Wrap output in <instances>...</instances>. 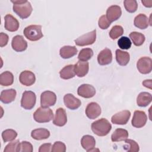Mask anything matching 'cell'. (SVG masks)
Instances as JSON below:
<instances>
[{
	"label": "cell",
	"mask_w": 152,
	"mask_h": 152,
	"mask_svg": "<svg viewBox=\"0 0 152 152\" xmlns=\"http://www.w3.org/2000/svg\"><path fill=\"white\" fill-rule=\"evenodd\" d=\"M125 145L124 146V148L128 152H137L140 150V147L138 143L134 140L130 139L125 140Z\"/></svg>",
	"instance_id": "32"
},
{
	"label": "cell",
	"mask_w": 152,
	"mask_h": 152,
	"mask_svg": "<svg viewBox=\"0 0 152 152\" xmlns=\"http://www.w3.org/2000/svg\"><path fill=\"white\" fill-rule=\"evenodd\" d=\"M124 33V28L122 26L116 25L114 26L109 31V36L113 40L121 36Z\"/></svg>",
	"instance_id": "35"
},
{
	"label": "cell",
	"mask_w": 152,
	"mask_h": 152,
	"mask_svg": "<svg viewBox=\"0 0 152 152\" xmlns=\"http://www.w3.org/2000/svg\"><path fill=\"white\" fill-rule=\"evenodd\" d=\"M36 96L31 91H25L23 93L21 100V106L26 110H30L33 108L36 104Z\"/></svg>",
	"instance_id": "5"
},
{
	"label": "cell",
	"mask_w": 152,
	"mask_h": 152,
	"mask_svg": "<svg viewBox=\"0 0 152 152\" xmlns=\"http://www.w3.org/2000/svg\"><path fill=\"white\" fill-rule=\"evenodd\" d=\"M11 2L13 3L14 12L21 18L25 19L30 15L33 8L30 2L26 0H11Z\"/></svg>",
	"instance_id": "1"
},
{
	"label": "cell",
	"mask_w": 152,
	"mask_h": 152,
	"mask_svg": "<svg viewBox=\"0 0 152 152\" xmlns=\"http://www.w3.org/2000/svg\"><path fill=\"white\" fill-rule=\"evenodd\" d=\"M128 137V131L122 128H117L111 135V140L113 142H118L126 140Z\"/></svg>",
	"instance_id": "29"
},
{
	"label": "cell",
	"mask_w": 152,
	"mask_h": 152,
	"mask_svg": "<svg viewBox=\"0 0 152 152\" xmlns=\"http://www.w3.org/2000/svg\"><path fill=\"white\" fill-rule=\"evenodd\" d=\"M111 22L107 19L106 15H102L98 21V25L99 27L103 30L107 29L110 25Z\"/></svg>",
	"instance_id": "40"
},
{
	"label": "cell",
	"mask_w": 152,
	"mask_h": 152,
	"mask_svg": "<svg viewBox=\"0 0 152 152\" xmlns=\"http://www.w3.org/2000/svg\"><path fill=\"white\" fill-rule=\"evenodd\" d=\"M122 14L121 8L118 5H111L106 11V17L112 23L119 19Z\"/></svg>",
	"instance_id": "19"
},
{
	"label": "cell",
	"mask_w": 152,
	"mask_h": 152,
	"mask_svg": "<svg viewBox=\"0 0 152 152\" xmlns=\"http://www.w3.org/2000/svg\"><path fill=\"white\" fill-rule=\"evenodd\" d=\"M56 102V96L51 91H45L40 96V105L42 107H49L53 106Z\"/></svg>",
	"instance_id": "8"
},
{
	"label": "cell",
	"mask_w": 152,
	"mask_h": 152,
	"mask_svg": "<svg viewBox=\"0 0 152 152\" xmlns=\"http://www.w3.org/2000/svg\"><path fill=\"white\" fill-rule=\"evenodd\" d=\"M116 60L119 65L121 66L126 65L130 59V55L128 52L122 51L120 49L116 50Z\"/></svg>",
	"instance_id": "27"
},
{
	"label": "cell",
	"mask_w": 152,
	"mask_h": 152,
	"mask_svg": "<svg viewBox=\"0 0 152 152\" xmlns=\"http://www.w3.org/2000/svg\"><path fill=\"white\" fill-rule=\"evenodd\" d=\"M137 68L142 74L150 73L152 69V59L147 56L141 57L137 62Z\"/></svg>",
	"instance_id": "7"
},
{
	"label": "cell",
	"mask_w": 152,
	"mask_h": 152,
	"mask_svg": "<svg viewBox=\"0 0 152 152\" xmlns=\"http://www.w3.org/2000/svg\"><path fill=\"white\" fill-rule=\"evenodd\" d=\"M130 116L131 112L129 110H122L112 116L111 122L116 125H125L128 122Z\"/></svg>",
	"instance_id": "10"
},
{
	"label": "cell",
	"mask_w": 152,
	"mask_h": 152,
	"mask_svg": "<svg viewBox=\"0 0 152 152\" xmlns=\"http://www.w3.org/2000/svg\"><path fill=\"white\" fill-rule=\"evenodd\" d=\"M112 61V53L110 49L105 48L98 54L97 62L100 65H106L111 63Z\"/></svg>",
	"instance_id": "17"
},
{
	"label": "cell",
	"mask_w": 152,
	"mask_h": 152,
	"mask_svg": "<svg viewBox=\"0 0 152 152\" xmlns=\"http://www.w3.org/2000/svg\"><path fill=\"white\" fill-rule=\"evenodd\" d=\"M89 64L87 61H78L74 65V71L78 77H84L88 72Z\"/></svg>",
	"instance_id": "20"
},
{
	"label": "cell",
	"mask_w": 152,
	"mask_h": 152,
	"mask_svg": "<svg viewBox=\"0 0 152 152\" xmlns=\"http://www.w3.org/2000/svg\"><path fill=\"white\" fill-rule=\"evenodd\" d=\"M93 55V51L91 48L82 49L79 52L78 58L81 61H87Z\"/></svg>",
	"instance_id": "33"
},
{
	"label": "cell",
	"mask_w": 152,
	"mask_h": 152,
	"mask_svg": "<svg viewBox=\"0 0 152 152\" xmlns=\"http://www.w3.org/2000/svg\"><path fill=\"white\" fill-rule=\"evenodd\" d=\"M64 102L65 106L71 110H75L78 109L81 104L80 100L76 98L71 93L66 94L64 96Z\"/></svg>",
	"instance_id": "13"
},
{
	"label": "cell",
	"mask_w": 152,
	"mask_h": 152,
	"mask_svg": "<svg viewBox=\"0 0 152 152\" xmlns=\"http://www.w3.org/2000/svg\"><path fill=\"white\" fill-rule=\"evenodd\" d=\"M17 136V133L15 131L11 129H5L2 132V138L4 142H8L13 141Z\"/></svg>",
	"instance_id": "34"
},
{
	"label": "cell",
	"mask_w": 152,
	"mask_h": 152,
	"mask_svg": "<svg viewBox=\"0 0 152 152\" xmlns=\"http://www.w3.org/2000/svg\"><path fill=\"white\" fill-rule=\"evenodd\" d=\"M78 52L77 49L74 46H64L60 49L59 54L63 59H69L75 56Z\"/></svg>",
	"instance_id": "23"
},
{
	"label": "cell",
	"mask_w": 152,
	"mask_h": 152,
	"mask_svg": "<svg viewBox=\"0 0 152 152\" xmlns=\"http://www.w3.org/2000/svg\"><path fill=\"white\" fill-rule=\"evenodd\" d=\"M81 144L82 147L87 152L91 151L94 148L96 145V140L94 138L89 135H84L81 140Z\"/></svg>",
	"instance_id": "22"
},
{
	"label": "cell",
	"mask_w": 152,
	"mask_h": 152,
	"mask_svg": "<svg viewBox=\"0 0 152 152\" xmlns=\"http://www.w3.org/2000/svg\"><path fill=\"white\" fill-rule=\"evenodd\" d=\"M5 28L11 32L17 31L20 26L18 20L11 14H7L5 17Z\"/></svg>",
	"instance_id": "16"
},
{
	"label": "cell",
	"mask_w": 152,
	"mask_h": 152,
	"mask_svg": "<svg viewBox=\"0 0 152 152\" xmlns=\"http://www.w3.org/2000/svg\"><path fill=\"white\" fill-rule=\"evenodd\" d=\"M118 45L119 47L122 49H129L132 45L131 41L129 38L123 36L121 37L118 41Z\"/></svg>",
	"instance_id": "37"
},
{
	"label": "cell",
	"mask_w": 152,
	"mask_h": 152,
	"mask_svg": "<svg viewBox=\"0 0 152 152\" xmlns=\"http://www.w3.org/2000/svg\"><path fill=\"white\" fill-rule=\"evenodd\" d=\"M20 141L18 140H15L8 144L4 150V152H18Z\"/></svg>",
	"instance_id": "38"
},
{
	"label": "cell",
	"mask_w": 152,
	"mask_h": 152,
	"mask_svg": "<svg viewBox=\"0 0 152 152\" xmlns=\"http://www.w3.org/2000/svg\"><path fill=\"white\" fill-rule=\"evenodd\" d=\"M66 151L65 144L61 141H56L52 147V152H65Z\"/></svg>",
	"instance_id": "41"
},
{
	"label": "cell",
	"mask_w": 152,
	"mask_h": 152,
	"mask_svg": "<svg viewBox=\"0 0 152 152\" xmlns=\"http://www.w3.org/2000/svg\"><path fill=\"white\" fill-rule=\"evenodd\" d=\"M67 122V116L64 109L58 108L55 112V115L53 120V124L58 126H64Z\"/></svg>",
	"instance_id": "18"
},
{
	"label": "cell",
	"mask_w": 152,
	"mask_h": 152,
	"mask_svg": "<svg viewBox=\"0 0 152 152\" xmlns=\"http://www.w3.org/2000/svg\"><path fill=\"white\" fill-rule=\"evenodd\" d=\"M91 128L96 135L103 137L107 135L112 129L110 122L105 118H101L91 124Z\"/></svg>",
	"instance_id": "2"
},
{
	"label": "cell",
	"mask_w": 152,
	"mask_h": 152,
	"mask_svg": "<svg viewBox=\"0 0 152 152\" xmlns=\"http://www.w3.org/2000/svg\"><path fill=\"white\" fill-rule=\"evenodd\" d=\"M124 4L125 10L130 13L135 12L138 8V4L135 0H125Z\"/></svg>",
	"instance_id": "36"
},
{
	"label": "cell",
	"mask_w": 152,
	"mask_h": 152,
	"mask_svg": "<svg viewBox=\"0 0 152 152\" xmlns=\"http://www.w3.org/2000/svg\"><path fill=\"white\" fill-rule=\"evenodd\" d=\"M33 151V145L30 142L26 141L20 142L18 152H32Z\"/></svg>",
	"instance_id": "39"
},
{
	"label": "cell",
	"mask_w": 152,
	"mask_h": 152,
	"mask_svg": "<svg viewBox=\"0 0 152 152\" xmlns=\"http://www.w3.org/2000/svg\"><path fill=\"white\" fill-rule=\"evenodd\" d=\"M151 94L148 92L140 93L137 98V104L140 107L147 106L151 102Z\"/></svg>",
	"instance_id": "25"
},
{
	"label": "cell",
	"mask_w": 152,
	"mask_h": 152,
	"mask_svg": "<svg viewBox=\"0 0 152 152\" xmlns=\"http://www.w3.org/2000/svg\"><path fill=\"white\" fill-rule=\"evenodd\" d=\"M53 118V111L49 107H40L33 113L34 121L38 123L49 122Z\"/></svg>",
	"instance_id": "3"
},
{
	"label": "cell",
	"mask_w": 152,
	"mask_h": 152,
	"mask_svg": "<svg viewBox=\"0 0 152 152\" xmlns=\"http://www.w3.org/2000/svg\"><path fill=\"white\" fill-rule=\"evenodd\" d=\"M147 121V116L144 111L135 110L132 119V125L137 128L143 127Z\"/></svg>",
	"instance_id": "9"
},
{
	"label": "cell",
	"mask_w": 152,
	"mask_h": 152,
	"mask_svg": "<svg viewBox=\"0 0 152 152\" xmlns=\"http://www.w3.org/2000/svg\"><path fill=\"white\" fill-rule=\"evenodd\" d=\"M96 39V30H94L90 32L86 33L76 40H75V43L79 46H84L87 45H90L93 44Z\"/></svg>",
	"instance_id": "6"
},
{
	"label": "cell",
	"mask_w": 152,
	"mask_h": 152,
	"mask_svg": "<svg viewBox=\"0 0 152 152\" xmlns=\"http://www.w3.org/2000/svg\"><path fill=\"white\" fill-rule=\"evenodd\" d=\"M11 46L16 52H23L27 48V42L21 35L14 36L11 42Z\"/></svg>",
	"instance_id": "14"
},
{
	"label": "cell",
	"mask_w": 152,
	"mask_h": 152,
	"mask_svg": "<svg viewBox=\"0 0 152 152\" xmlns=\"http://www.w3.org/2000/svg\"><path fill=\"white\" fill-rule=\"evenodd\" d=\"M86 115L90 119H94L101 114L102 110L99 104L96 102L88 103L86 109Z\"/></svg>",
	"instance_id": "11"
},
{
	"label": "cell",
	"mask_w": 152,
	"mask_h": 152,
	"mask_svg": "<svg viewBox=\"0 0 152 152\" xmlns=\"http://www.w3.org/2000/svg\"><path fill=\"white\" fill-rule=\"evenodd\" d=\"M23 33L27 39L33 42L40 39L43 36L42 26L40 25H30L24 29Z\"/></svg>",
	"instance_id": "4"
},
{
	"label": "cell",
	"mask_w": 152,
	"mask_h": 152,
	"mask_svg": "<svg viewBox=\"0 0 152 152\" xmlns=\"http://www.w3.org/2000/svg\"><path fill=\"white\" fill-rule=\"evenodd\" d=\"M8 36L4 33H0V46L1 48L6 46L7 45V43L8 42Z\"/></svg>",
	"instance_id": "42"
},
{
	"label": "cell",
	"mask_w": 152,
	"mask_h": 152,
	"mask_svg": "<svg viewBox=\"0 0 152 152\" xmlns=\"http://www.w3.org/2000/svg\"><path fill=\"white\" fill-rule=\"evenodd\" d=\"M17 92L15 90L11 88L2 90L1 93L0 100L5 104H8L13 102L16 97Z\"/></svg>",
	"instance_id": "21"
},
{
	"label": "cell",
	"mask_w": 152,
	"mask_h": 152,
	"mask_svg": "<svg viewBox=\"0 0 152 152\" xmlns=\"http://www.w3.org/2000/svg\"><path fill=\"white\" fill-rule=\"evenodd\" d=\"M141 2L145 7L150 8L152 7V1H141Z\"/></svg>",
	"instance_id": "45"
},
{
	"label": "cell",
	"mask_w": 152,
	"mask_h": 152,
	"mask_svg": "<svg viewBox=\"0 0 152 152\" xmlns=\"http://www.w3.org/2000/svg\"><path fill=\"white\" fill-rule=\"evenodd\" d=\"M129 37L132 41L134 45L137 46H140L142 45L145 39V36L139 32L133 31L129 34Z\"/></svg>",
	"instance_id": "31"
},
{
	"label": "cell",
	"mask_w": 152,
	"mask_h": 152,
	"mask_svg": "<svg viewBox=\"0 0 152 152\" xmlns=\"http://www.w3.org/2000/svg\"><path fill=\"white\" fill-rule=\"evenodd\" d=\"M60 77L64 80H68L75 77L74 65H68L59 71Z\"/></svg>",
	"instance_id": "28"
},
{
	"label": "cell",
	"mask_w": 152,
	"mask_h": 152,
	"mask_svg": "<svg viewBox=\"0 0 152 152\" xmlns=\"http://www.w3.org/2000/svg\"><path fill=\"white\" fill-rule=\"evenodd\" d=\"M52 144L50 143H45L41 145L39 147V152H49L52 150Z\"/></svg>",
	"instance_id": "43"
},
{
	"label": "cell",
	"mask_w": 152,
	"mask_h": 152,
	"mask_svg": "<svg viewBox=\"0 0 152 152\" xmlns=\"http://www.w3.org/2000/svg\"><path fill=\"white\" fill-rule=\"evenodd\" d=\"M142 85L150 89H151V80H145L142 82Z\"/></svg>",
	"instance_id": "44"
},
{
	"label": "cell",
	"mask_w": 152,
	"mask_h": 152,
	"mask_svg": "<svg viewBox=\"0 0 152 152\" xmlns=\"http://www.w3.org/2000/svg\"><path fill=\"white\" fill-rule=\"evenodd\" d=\"M134 24L136 27L140 29H145L149 25V20L145 14H140L135 17Z\"/></svg>",
	"instance_id": "24"
},
{
	"label": "cell",
	"mask_w": 152,
	"mask_h": 152,
	"mask_svg": "<svg viewBox=\"0 0 152 152\" xmlns=\"http://www.w3.org/2000/svg\"><path fill=\"white\" fill-rule=\"evenodd\" d=\"M77 93L80 96L84 98H91L95 95L96 89L92 85L83 84L78 88Z\"/></svg>",
	"instance_id": "12"
},
{
	"label": "cell",
	"mask_w": 152,
	"mask_h": 152,
	"mask_svg": "<svg viewBox=\"0 0 152 152\" xmlns=\"http://www.w3.org/2000/svg\"><path fill=\"white\" fill-rule=\"evenodd\" d=\"M19 81L24 86H30L35 83L36 77L34 74L31 71L26 70L20 73Z\"/></svg>",
	"instance_id": "15"
},
{
	"label": "cell",
	"mask_w": 152,
	"mask_h": 152,
	"mask_svg": "<svg viewBox=\"0 0 152 152\" xmlns=\"http://www.w3.org/2000/svg\"><path fill=\"white\" fill-rule=\"evenodd\" d=\"M14 82L13 74L8 71H5L0 75V84L2 86H8L12 84Z\"/></svg>",
	"instance_id": "30"
},
{
	"label": "cell",
	"mask_w": 152,
	"mask_h": 152,
	"mask_svg": "<svg viewBox=\"0 0 152 152\" xmlns=\"http://www.w3.org/2000/svg\"><path fill=\"white\" fill-rule=\"evenodd\" d=\"M31 136L36 140H45L49 137L50 132L49 130L45 128H37L31 131Z\"/></svg>",
	"instance_id": "26"
}]
</instances>
